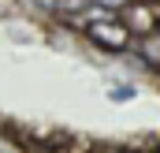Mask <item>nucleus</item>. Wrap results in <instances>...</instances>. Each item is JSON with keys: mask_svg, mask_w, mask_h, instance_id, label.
Returning <instances> with one entry per match:
<instances>
[{"mask_svg": "<svg viewBox=\"0 0 160 153\" xmlns=\"http://www.w3.org/2000/svg\"><path fill=\"white\" fill-rule=\"evenodd\" d=\"M116 19L130 30V38H134V41L153 38L157 26H160V4H157V0H130L123 11H116Z\"/></svg>", "mask_w": 160, "mask_h": 153, "instance_id": "obj_1", "label": "nucleus"}, {"mask_svg": "<svg viewBox=\"0 0 160 153\" xmlns=\"http://www.w3.org/2000/svg\"><path fill=\"white\" fill-rule=\"evenodd\" d=\"M86 41H93L97 49H108V52H123V49H130L134 38L116 15H104V19H89L86 23Z\"/></svg>", "mask_w": 160, "mask_h": 153, "instance_id": "obj_2", "label": "nucleus"}, {"mask_svg": "<svg viewBox=\"0 0 160 153\" xmlns=\"http://www.w3.org/2000/svg\"><path fill=\"white\" fill-rule=\"evenodd\" d=\"M134 45H138L142 64H149V67H157V71H160V34H153V38H142V41H134Z\"/></svg>", "mask_w": 160, "mask_h": 153, "instance_id": "obj_3", "label": "nucleus"}, {"mask_svg": "<svg viewBox=\"0 0 160 153\" xmlns=\"http://www.w3.org/2000/svg\"><path fill=\"white\" fill-rule=\"evenodd\" d=\"M56 11L60 15H78L82 11V19L93 11V0H56Z\"/></svg>", "mask_w": 160, "mask_h": 153, "instance_id": "obj_4", "label": "nucleus"}, {"mask_svg": "<svg viewBox=\"0 0 160 153\" xmlns=\"http://www.w3.org/2000/svg\"><path fill=\"white\" fill-rule=\"evenodd\" d=\"M0 153H30V150H26L19 138H11V135H4V131H0Z\"/></svg>", "mask_w": 160, "mask_h": 153, "instance_id": "obj_5", "label": "nucleus"}, {"mask_svg": "<svg viewBox=\"0 0 160 153\" xmlns=\"http://www.w3.org/2000/svg\"><path fill=\"white\" fill-rule=\"evenodd\" d=\"M93 4H97V8H104V11H112V15H116V11H123V8H127V4H130V0H93Z\"/></svg>", "mask_w": 160, "mask_h": 153, "instance_id": "obj_6", "label": "nucleus"}, {"mask_svg": "<svg viewBox=\"0 0 160 153\" xmlns=\"http://www.w3.org/2000/svg\"><path fill=\"white\" fill-rule=\"evenodd\" d=\"M127 97H134V86H116L112 90V101H127Z\"/></svg>", "mask_w": 160, "mask_h": 153, "instance_id": "obj_7", "label": "nucleus"}]
</instances>
